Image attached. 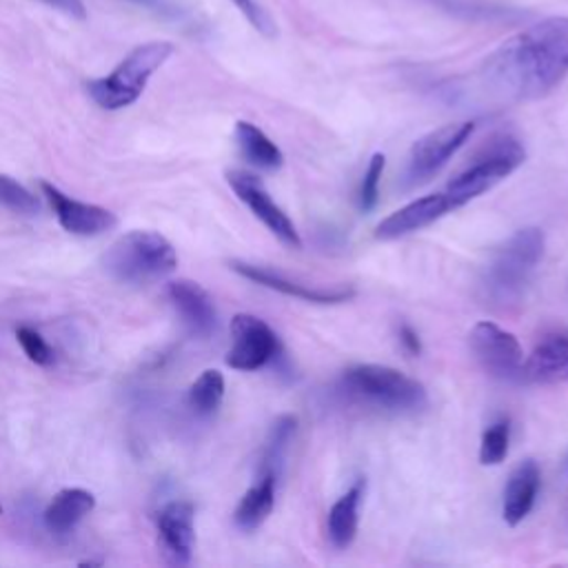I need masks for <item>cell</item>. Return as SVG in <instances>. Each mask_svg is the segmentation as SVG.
Listing matches in <instances>:
<instances>
[{
    "label": "cell",
    "mask_w": 568,
    "mask_h": 568,
    "mask_svg": "<svg viewBox=\"0 0 568 568\" xmlns=\"http://www.w3.org/2000/svg\"><path fill=\"white\" fill-rule=\"evenodd\" d=\"M568 76V17H553L504 41L482 65L484 87L504 101H537Z\"/></svg>",
    "instance_id": "cell-1"
},
{
    "label": "cell",
    "mask_w": 568,
    "mask_h": 568,
    "mask_svg": "<svg viewBox=\"0 0 568 568\" xmlns=\"http://www.w3.org/2000/svg\"><path fill=\"white\" fill-rule=\"evenodd\" d=\"M39 3L63 12L65 17H72L76 21H85L87 19V8L83 0H39Z\"/></svg>",
    "instance_id": "cell-30"
},
{
    "label": "cell",
    "mask_w": 568,
    "mask_h": 568,
    "mask_svg": "<svg viewBox=\"0 0 568 568\" xmlns=\"http://www.w3.org/2000/svg\"><path fill=\"white\" fill-rule=\"evenodd\" d=\"M541 484V473L535 460L519 462L504 488V502H502V517L508 526H517L528 517V513L535 506L537 493Z\"/></svg>",
    "instance_id": "cell-17"
},
{
    "label": "cell",
    "mask_w": 568,
    "mask_h": 568,
    "mask_svg": "<svg viewBox=\"0 0 568 568\" xmlns=\"http://www.w3.org/2000/svg\"><path fill=\"white\" fill-rule=\"evenodd\" d=\"M473 129L475 123L462 120L429 132L427 136L416 140L404 162V185L416 187L438 176L446 167V162L464 147Z\"/></svg>",
    "instance_id": "cell-7"
},
{
    "label": "cell",
    "mask_w": 568,
    "mask_h": 568,
    "mask_svg": "<svg viewBox=\"0 0 568 568\" xmlns=\"http://www.w3.org/2000/svg\"><path fill=\"white\" fill-rule=\"evenodd\" d=\"M229 332L231 347L227 365L235 371H257L280 354V343L273 329L251 314L233 316Z\"/></svg>",
    "instance_id": "cell-10"
},
{
    "label": "cell",
    "mask_w": 568,
    "mask_h": 568,
    "mask_svg": "<svg viewBox=\"0 0 568 568\" xmlns=\"http://www.w3.org/2000/svg\"><path fill=\"white\" fill-rule=\"evenodd\" d=\"M566 466H568V455H566Z\"/></svg>",
    "instance_id": "cell-32"
},
{
    "label": "cell",
    "mask_w": 568,
    "mask_h": 568,
    "mask_svg": "<svg viewBox=\"0 0 568 568\" xmlns=\"http://www.w3.org/2000/svg\"><path fill=\"white\" fill-rule=\"evenodd\" d=\"M451 211H455V204L446 196V191L418 198V200L404 204L402 209L393 211L391 215H387L376 227V238L378 240H398L402 235H409L413 231H420V229L433 224L435 220L444 218Z\"/></svg>",
    "instance_id": "cell-13"
},
{
    "label": "cell",
    "mask_w": 568,
    "mask_h": 568,
    "mask_svg": "<svg viewBox=\"0 0 568 568\" xmlns=\"http://www.w3.org/2000/svg\"><path fill=\"white\" fill-rule=\"evenodd\" d=\"M235 143L240 154L260 169L275 171L284 162L280 147L253 123H246V120L235 123Z\"/></svg>",
    "instance_id": "cell-21"
},
{
    "label": "cell",
    "mask_w": 568,
    "mask_h": 568,
    "mask_svg": "<svg viewBox=\"0 0 568 568\" xmlns=\"http://www.w3.org/2000/svg\"><path fill=\"white\" fill-rule=\"evenodd\" d=\"M17 338H19V343H21L25 356H28L32 362L43 365V367H48V365L54 362V349L45 343V338H43L39 332H34V329H30V327H21V329L17 332Z\"/></svg>",
    "instance_id": "cell-27"
},
{
    "label": "cell",
    "mask_w": 568,
    "mask_h": 568,
    "mask_svg": "<svg viewBox=\"0 0 568 568\" xmlns=\"http://www.w3.org/2000/svg\"><path fill=\"white\" fill-rule=\"evenodd\" d=\"M544 231L539 227H526L497 246L480 280L482 301L497 309L517 305L544 255Z\"/></svg>",
    "instance_id": "cell-2"
},
{
    "label": "cell",
    "mask_w": 568,
    "mask_h": 568,
    "mask_svg": "<svg viewBox=\"0 0 568 568\" xmlns=\"http://www.w3.org/2000/svg\"><path fill=\"white\" fill-rule=\"evenodd\" d=\"M103 264L118 282L151 284L176 271L178 253L156 231H129L107 249Z\"/></svg>",
    "instance_id": "cell-3"
},
{
    "label": "cell",
    "mask_w": 568,
    "mask_h": 568,
    "mask_svg": "<svg viewBox=\"0 0 568 568\" xmlns=\"http://www.w3.org/2000/svg\"><path fill=\"white\" fill-rule=\"evenodd\" d=\"M229 266L260 284V287H266L271 292H277L282 296H290V298H296V301H303V303H312V305H343V303H349L351 298H356V290L354 287H343V284H338V287H320V284H307L298 277H290L284 275L271 266H264V264H251V262H242V260H233L229 262Z\"/></svg>",
    "instance_id": "cell-9"
},
{
    "label": "cell",
    "mask_w": 568,
    "mask_h": 568,
    "mask_svg": "<svg viewBox=\"0 0 568 568\" xmlns=\"http://www.w3.org/2000/svg\"><path fill=\"white\" fill-rule=\"evenodd\" d=\"M526 160L524 147L511 138H493L482 154L446 185V196L453 200L455 209L469 204L477 196L493 189L497 182L508 178L515 169H519Z\"/></svg>",
    "instance_id": "cell-6"
},
{
    "label": "cell",
    "mask_w": 568,
    "mask_h": 568,
    "mask_svg": "<svg viewBox=\"0 0 568 568\" xmlns=\"http://www.w3.org/2000/svg\"><path fill=\"white\" fill-rule=\"evenodd\" d=\"M224 400V376L215 369H207L189 389V407L198 416H211Z\"/></svg>",
    "instance_id": "cell-22"
},
{
    "label": "cell",
    "mask_w": 568,
    "mask_h": 568,
    "mask_svg": "<svg viewBox=\"0 0 568 568\" xmlns=\"http://www.w3.org/2000/svg\"><path fill=\"white\" fill-rule=\"evenodd\" d=\"M275 477L277 475H273V473H262L260 482L253 484L242 495V499L233 513V522L240 530L251 533L266 522V517L271 515L273 504H275Z\"/></svg>",
    "instance_id": "cell-19"
},
{
    "label": "cell",
    "mask_w": 568,
    "mask_h": 568,
    "mask_svg": "<svg viewBox=\"0 0 568 568\" xmlns=\"http://www.w3.org/2000/svg\"><path fill=\"white\" fill-rule=\"evenodd\" d=\"M227 182L233 189V193L251 209V213L282 242L292 249H301L303 240L292 222V218L284 213L262 185V180L246 171H229Z\"/></svg>",
    "instance_id": "cell-11"
},
{
    "label": "cell",
    "mask_w": 568,
    "mask_h": 568,
    "mask_svg": "<svg viewBox=\"0 0 568 568\" xmlns=\"http://www.w3.org/2000/svg\"><path fill=\"white\" fill-rule=\"evenodd\" d=\"M469 347L477 365L495 380H524V351L519 340L495 323H477L469 334Z\"/></svg>",
    "instance_id": "cell-8"
},
{
    "label": "cell",
    "mask_w": 568,
    "mask_h": 568,
    "mask_svg": "<svg viewBox=\"0 0 568 568\" xmlns=\"http://www.w3.org/2000/svg\"><path fill=\"white\" fill-rule=\"evenodd\" d=\"M129 3L143 8L147 12H154L162 19H173V21L182 19V12L171 3V0H129Z\"/></svg>",
    "instance_id": "cell-29"
},
{
    "label": "cell",
    "mask_w": 568,
    "mask_h": 568,
    "mask_svg": "<svg viewBox=\"0 0 568 568\" xmlns=\"http://www.w3.org/2000/svg\"><path fill=\"white\" fill-rule=\"evenodd\" d=\"M41 189L50 200L61 227L74 235H101L118 224V218L109 209L74 200L52 182H41Z\"/></svg>",
    "instance_id": "cell-12"
},
{
    "label": "cell",
    "mask_w": 568,
    "mask_h": 568,
    "mask_svg": "<svg viewBox=\"0 0 568 568\" xmlns=\"http://www.w3.org/2000/svg\"><path fill=\"white\" fill-rule=\"evenodd\" d=\"M511 444V424L508 420L493 422L484 433L480 442V462L484 466H497L508 455Z\"/></svg>",
    "instance_id": "cell-24"
},
{
    "label": "cell",
    "mask_w": 568,
    "mask_h": 568,
    "mask_svg": "<svg viewBox=\"0 0 568 568\" xmlns=\"http://www.w3.org/2000/svg\"><path fill=\"white\" fill-rule=\"evenodd\" d=\"M0 513H3V506H0Z\"/></svg>",
    "instance_id": "cell-33"
},
{
    "label": "cell",
    "mask_w": 568,
    "mask_h": 568,
    "mask_svg": "<svg viewBox=\"0 0 568 568\" xmlns=\"http://www.w3.org/2000/svg\"><path fill=\"white\" fill-rule=\"evenodd\" d=\"M96 506V497L85 488H63L45 508V526L54 535L72 533L85 515H90Z\"/></svg>",
    "instance_id": "cell-18"
},
{
    "label": "cell",
    "mask_w": 568,
    "mask_h": 568,
    "mask_svg": "<svg viewBox=\"0 0 568 568\" xmlns=\"http://www.w3.org/2000/svg\"><path fill=\"white\" fill-rule=\"evenodd\" d=\"M169 298L178 309L187 329L198 338L213 336L218 327V314L211 296L193 280H176L169 284Z\"/></svg>",
    "instance_id": "cell-15"
},
{
    "label": "cell",
    "mask_w": 568,
    "mask_h": 568,
    "mask_svg": "<svg viewBox=\"0 0 568 568\" xmlns=\"http://www.w3.org/2000/svg\"><path fill=\"white\" fill-rule=\"evenodd\" d=\"M158 535L165 555L173 564H189L196 548V508L191 502H169L158 515Z\"/></svg>",
    "instance_id": "cell-14"
},
{
    "label": "cell",
    "mask_w": 568,
    "mask_h": 568,
    "mask_svg": "<svg viewBox=\"0 0 568 568\" xmlns=\"http://www.w3.org/2000/svg\"><path fill=\"white\" fill-rule=\"evenodd\" d=\"M385 167H387L385 154H374L371 162L367 167V173L362 178V185H360V209L362 211H374L378 207L380 182H382Z\"/></svg>",
    "instance_id": "cell-26"
},
{
    "label": "cell",
    "mask_w": 568,
    "mask_h": 568,
    "mask_svg": "<svg viewBox=\"0 0 568 568\" xmlns=\"http://www.w3.org/2000/svg\"><path fill=\"white\" fill-rule=\"evenodd\" d=\"M340 387L356 402H365L385 411L413 413L429 404V396L422 382L385 365L351 367L345 371Z\"/></svg>",
    "instance_id": "cell-5"
},
{
    "label": "cell",
    "mask_w": 568,
    "mask_h": 568,
    "mask_svg": "<svg viewBox=\"0 0 568 568\" xmlns=\"http://www.w3.org/2000/svg\"><path fill=\"white\" fill-rule=\"evenodd\" d=\"M524 380L535 385L568 382V334L555 332L544 336L524 360Z\"/></svg>",
    "instance_id": "cell-16"
},
{
    "label": "cell",
    "mask_w": 568,
    "mask_h": 568,
    "mask_svg": "<svg viewBox=\"0 0 568 568\" xmlns=\"http://www.w3.org/2000/svg\"><path fill=\"white\" fill-rule=\"evenodd\" d=\"M400 343H402V347L411 356H420L422 354V340H420V336H418V332L413 327H409V325L400 327Z\"/></svg>",
    "instance_id": "cell-31"
},
{
    "label": "cell",
    "mask_w": 568,
    "mask_h": 568,
    "mask_svg": "<svg viewBox=\"0 0 568 568\" xmlns=\"http://www.w3.org/2000/svg\"><path fill=\"white\" fill-rule=\"evenodd\" d=\"M296 418L294 416H282L275 420V424L269 431L266 446H264V460H262V473L277 475V466L284 460V453L290 449V442L296 433Z\"/></svg>",
    "instance_id": "cell-23"
},
{
    "label": "cell",
    "mask_w": 568,
    "mask_h": 568,
    "mask_svg": "<svg viewBox=\"0 0 568 568\" xmlns=\"http://www.w3.org/2000/svg\"><path fill=\"white\" fill-rule=\"evenodd\" d=\"M365 495V482L358 480L329 511V539L336 548H349L358 535V508Z\"/></svg>",
    "instance_id": "cell-20"
},
{
    "label": "cell",
    "mask_w": 568,
    "mask_h": 568,
    "mask_svg": "<svg viewBox=\"0 0 568 568\" xmlns=\"http://www.w3.org/2000/svg\"><path fill=\"white\" fill-rule=\"evenodd\" d=\"M173 52L176 48L167 41L138 45L120 61V65L109 76L87 83L92 101L107 112H118L134 105L147 90L151 76L173 56Z\"/></svg>",
    "instance_id": "cell-4"
},
{
    "label": "cell",
    "mask_w": 568,
    "mask_h": 568,
    "mask_svg": "<svg viewBox=\"0 0 568 568\" xmlns=\"http://www.w3.org/2000/svg\"><path fill=\"white\" fill-rule=\"evenodd\" d=\"M235 6V10L264 36H275V23L271 21V17L255 3V0H231Z\"/></svg>",
    "instance_id": "cell-28"
},
{
    "label": "cell",
    "mask_w": 568,
    "mask_h": 568,
    "mask_svg": "<svg viewBox=\"0 0 568 568\" xmlns=\"http://www.w3.org/2000/svg\"><path fill=\"white\" fill-rule=\"evenodd\" d=\"M0 207H6L14 213L34 215L39 213L41 202L28 187H23L21 182H17L6 173H0Z\"/></svg>",
    "instance_id": "cell-25"
}]
</instances>
